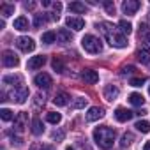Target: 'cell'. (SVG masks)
Listing matches in <instances>:
<instances>
[{"label": "cell", "mask_w": 150, "mask_h": 150, "mask_svg": "<svg viewBox=\"0 0 150 150\" xmlns=\"http://www.w3.org/2000/svg\"><path fill=\"white\" fill-rule=\"evenodd\" d=\"M57 41H58V42H62V44L71 42V32H69L67 28H60V30L57 32Z\"/></svg>", "instance_id": "18"}, {"label": "cell", "mask_w": 150, "mask_h": 150, "mask_svg": "<svg viewBox=\"0 0 150 150\" xmlns=\"http://www.w3.org/2000/svg\"><path fill=\"white\" fill-rule=\"evenodd\" d=\"M81 78H83V81H85V83L94 85V83H97V81H99V74H97V71L85 69V71L81 72Z\"/></svg>", "instance_id": "9"}, {"label": "cell", "mask_w": 150, "mask_h": 150, "mask_svg": "<svg viewBox=\"0 0 150 150\" xmlns=\"http://www.w3.org/2000/svg\"><path fill=\"white\" fill-rule=\"evenodd\" d=\"M41 41H42L44 44H53V42L57 41V34H55V32H44V34L41 35Z\"/></svg>", "instance_id": "24"}, {"label": "cell", "mask_w": 150, "mask_h": 150, "mask_svg": "<svg viewBox=\"0 0 150 150\" xmlns=\"http://www.w3.org/2000/svg\"><path fill=\"white\" fill-rule=\"evenodd\" d=\"M35 103H37V104H44V96L37 94V96H35Z\"/></svg>", "instance_id": "38"}, {"label": "cell", "mask_w": 150, "mask_h": 150, "mask_svg": "<svg viewBox=\"0 0 150 150\" xmlns=\"http://www.w3.org/2000/svg\"><path fill=\"white\" fill-rule=\"evenodd\" d=\"M118 94H120V90H118V87H115V85H106L104 87V99L106 101H115L117 97H118Z\"/></svg>", "instance_id": "12"}, {"label": "cell", "mask_w": 150, "mask_h": 150, "mask_svg": "<svg viewBox=\"0 0 150 150\" xmlns=\"http://www.w3.org/2000/svg\"><path fill=\"white\" fill-rule=\"evenodd\" d=\"M25 125H27V113H20V115L14 118V129H16L18 132H21V131L25 129Z\"/></svg>", "instance_id": "17"}, {"label": "cell", "mask_w": 150, "mask_h": 150, "mask_svg": "<svg viewBox=\"0 0 150 150\" xmlns=\"http://www.w3.org/2000/svg\"><path fill=\"white\" fill-rule=\"evenodd\" d=\"M65 150H74V148H72V146H67V148H65Z\"/></svg>", "instance_id": "45"}, {"label": "cell", "mask_w": 150, "mask_h": 150, "mask_svg": "<svg viewBox=\"0 0 150 150\" xmlns=\"http://www.w3.org/2000/svg\"><path fill=\"white\" fill-rule=\"evenodd\" d=\"M81 46H83V50H85L87 53H92V55L103 51V42H101V39L96 37V35H92V34H88V35H85V37L81 39Z\"/></svg>", "instance_id": "3"}, {"label": "cell", "mask_w": 150, "mask_h": 150, "mask_svg": "<svg viewBox=\"0 0 150 150\" xmlns=\"http://www.w3.org/2000/svg\"><path fill=\"white\" fill-rule=\"evenodd\" d=\"M51 65H53V69H55L57 72H64V64H62V60H60V58H53Z\"/></svg>", "instance_id": "32"}, {"label": "cell", "mask_w": 150, "mask_h": 150, "mask_svg": "<svg viewBox=\"0 0 150 150\" xmlns=\"http://www.w3.org/2000/svg\"><path fill=\"white\" fill-rule=\"evenodd\" d=\"M143 150H150V141H146V143L143 145Z\"/></svg>", "instance_id": "42"}, {"label": "cell", "mask_w": 150, "mask_h": 150, "mask_svg": "<svg viewBox=\"0 0 150 150\" xmlns=\"http://www.w3.org/2000/svg\"><path fill=\"white\" fill-rule=\"evenodd\" d=\"M148 14H150V13H148Z\"/></svg>", "instance_id": "47"}, {"label": "cell", "mask_w": 150, "mask_h": 150, "mask_svg": "<svg viewBox=\"0 0 150 150\" xmlns=\"http://www.w3.org/2000/svg\"><path fill=\"white\" fill-rule=\"evenodd\" d=\"M97 27H101V32H103L104 37L108 39L110 46H113V48H125V46H127L125 35H124V34H118V32L115 30V27H111L110 23H101V25H97Z\"/></svg>", "instance_id": "2"}, {"label": "cell", "mask_w": 150, "mask_h": 150, "mask_svg": "<svg viewBox=\"0 0 150 150\" xmlns=\"http://www.w3.org/2000/svg\"><path fill=\"white\" fill-rule=\"evenodd\" d=\"M85 104H87V99L85 97H76V99H74V103H72V108L80 110V108H85Z\"/></svg>", "instance_id": "31"}, {"label": "cell", "mask_w": 150, "mask_h": 150, "mask_svg": "<svg viewBox=\"0 0 150 150\" xmlns=\"http://www.w3.org/2000/svg\"><path fill=\"white\" fill-rule=\"evenodd\" d=\"M9 99L18 103V104H23L27 99H28V88L27 87H18L14 88L13 92H9Z\"/></svg>", "instance_id": "4"}, {"label": "cell", "mask_w": 150, "mask_h": 150, "mask_svg": "<svg viewBox=\"0 0 150 150\" xmlns=\"http://www.w3.org/2000/svg\"><path fill=\"white\" fill-rule=\"evenodd\" d=\"M134 115H139V117H143V115H146V110H138Z\"/></svg>", "instance_id": "40"}, {"label": "cell", "mask_w": 150, "mask_h": 150, "mask_svg": "<svg viewBox=\"0 0 150 150\" xmlns=\"http://www.w3.org/2000/svg\"><path fill=\"white\" fill-rule=\"evenodd\" d=\"M69 99H71V97H69V94H67V92H60V94H57V96H55L53 103H55L57 106H65V104L69 103Z\"/></svg>", "instance_id": "20"}, {"label": "cell", "mask_w": 150, "mask_h": 150, "mask_svg": "<svg viewBox=\"0 0 150 150\" xmlns=\"http://www.w3.org/2000/svg\"><path fill=\"white\" fill-rule=\"evenodd\" d=\"M32 132H34L35 136H39V134H42V132H44V125H42L41 118H37V117L32 120Z\"/></svg>", "instance_id": "21"}, {"label": "cell", "mask_w": 150, "mask_h": 150, "mask_svg": "<svg viewBox=\"0 0 150 150\" xmlns=\"http://www.w3.org/2000/svg\"><path fill=\"white\" fill-rule=\"evenodd\" d=\"M2 64H4L6 67H16V65L20 64V58L16 57V53H14V51L6 50V51L2 53Z\"/></svg>", "instance_id": "7"}, {"label": "cell", "mask_w": 150, "mask_h": 150, "mask_svg": "<svg viewBox=\"0 0 150 150\" xmlns=\"http://www.w3.org/2000/svg\"><path fill=\"white\" fill-rule=\"evenodd\" d=\"M39 150H53V148H51V146H48V145H41V146H39Z\"/></svg>", "instance_id": "41"}, {"label": "cell", "mask_w": 150, "mask_h": 150, "mask_svg": "<svg viewBox=\"0 0 150 150\" xmlns=\"http://www.w3.org/2000/svg\"><path fill=\"white\" fill-rule=\"evenodd\" d=\"M65 25H67L69 28H72V30L80 32V30H83V27H85V21H83L81 18H72V16H69V18L65 20Z\"/></svg>", "instance_id": "10"}, {"label": "cell", "mask_w": 150, "mask_h": 150, "mask_svg": "<svg viewBox=\"0 0 150 150\" xmlns=\"http://www.w3.org/2000/svg\"><path fill=\"white\" fill-rule=\"evenodd\" d=\"M132 141H134V136L131 132H124L122 134V139H120V145L122 146H129V145H132Z\"/></svg>", "instance_id": "27"}, {"label": "cell", "mask_w": 150, "mask_h": 150, "mask_svg": "<svg viewBox=\"0 0 150 150\" xmlns=\"http://www.w3.org/2000/svg\"><path fill=\"white\" fill-rule=\"evenodd\" d=\"M42 23H46V16H44V14H35V20H34V27H41Z\"/></svg>", "instance_id": "34"}, {"label": "cell", "mask_w": 150, "mask_h": 150, "mask_svg": "<svg viewBox=\"0 0 150 150\" xmlns=\"http://www.w3.org/2000/svg\"><path fill=\"white\" fill-rule=\"evenodd\" d=\"M44 64H46V57H44V55H37V57H32V58L28 60L27 67H28V69H39V67H42Z\"/></svg>", "instance_id": "15"}, {"label": "cell", "mask_w": 150, "mask_h": 150, "mask_svg": "<svg viewBox=\"0 0 150 150\" xmlns=\"http://www.w3.org/2000/svg\"><path fill=\"white\" fill-rule=\"evenodd\" d=\"M51 136H53V139H58V141H60V139H62V138H64V132H62V131H58V132H57V131H55V132H53V134H51Z\"/></svg>", "instance_id": "37"}, {"label": "cell", "mask_w": 150, "mask_h": 150, "mask_svg": "<svg viewBox=\"0 0 150 150\" xmlns=\"http://www.w3.org/2000/svg\"><path fill=\"white\" fill-rule=\"evenodd\" d=\"M146 41H148V42H150V32H148V34H146Z\"/></svg>", "instance_id": "44"}, {"label": "cell", "mask_w": 150, "mask_h": 150, "mask_svg": "<svg viewBox=\"0 0 150 150\" xmlns=\"http://www.w3.org/2000/svg\"><path fill=\"white\" fill-rule=\"evenodd\" d=\"M115 138H117L115 129H111V127H108V125H101V127H96V129H94V139H96V143H97L101 148H104V150H108V148L113 146Z\"/></svg>", "instance_id": "1"}, {"label": "cell", "mask_w": 150, "mask_h": 150, "mask_svg": "<svg viewBox=\"0 0 150 150\" xmlns=\"http://www.w3.org/2000/svg\"><path fill=\"white\" fill-rule=\"evenodd\" d=\"M136 58L141 62V64H150V50L148 48H139L138 51H136Z\"/></svg>", "instance_id": "16"}, {"label": "cell", "mask_w": 150, "mask_h": 150, "mask_svg": "<svg viewBox=\"0 0 150 150\" xmlns=\"http://www.w3.org/2000/svg\"><path fill=\"white\" fill-rule=\"evenodd\" d=\"M139 7H141V4L138 2V0H125V2L122 4V11H124L125 14H129V16L134 14Z\"/></svg>", "instance_id": "8"}, {"label": "cell", "mask_w": 150, "mask_h": 150, "mask_svg": "<svg viewBox=\"0 0 150 150\" xmlns=\"http://www.w3.org/2000/svg\"><path fill=\"white\" fill-rule=\"evenodd\" d=\"M4 85H14V88L18 87H23V78L20 76V74H7V76H4Z\"/></svg>", "instance_id": "11"}, {"label": "cell", "mask_w": 150, "mask_h": 150, "mask_svg": "<svg viewBox=\"0 0 150 150\" xmlns=\"http://www.w3.org/2000/svg\"><path fill=\"white\" fill-rule=\"evenodd\" d=\"M139 132H143V134H146V132H150V124L146 122V120H138L136 122V125H134Z\"/></svg>", "instance_id": "26"}, {"label": "cell", "mask_w": 150, "mask_h": 150, "mask_svg": "<svg viewBox=\"0 0 150 150\" xmlns=\"http://www.w3.org/2000/svg\"><path fill=\"white\" fill-rule=\"evenodd\" d=\"M148 94H150V88H148Z\"/></svg>", "instance_id": "46"}, {"label": "cell", "mask_w": 150, "mask_h": 150, "mask_svg": "<svg viewBox=\"0 0 150 150\" xmlns=\"http://www.w3.org/2000/svg\"><path fill=\"white\" fill-rule=\"evenodd\" d=\"M103 6H104V9H106V13H108V14H115V4L111 2V0H106Z\"/></svg>", "instance_id": "33"}, {"label": "cell", "mask_w": 150, "mask_h": 150, "mask_svg": "<svg viewBox=\"0 0 150 150\" xmlns=\"http://www.w3.org/2000/svg\"><path fill=\"white\" fill-rule=\"evenodd\" d=\"M14 28H16V30H21V32L28 30V20H27L25 16L16 18V20H14Z\"/></svg>", "instance_id": "19"}, {"label": "cell", "mask_w": 150, "mask_h": 150, "mask_svg": "<svg viewBox=\"0 0 150 150\" xmlns=\"http://www.w3.org/2000/svg\"><path fill=\"white\" fill-rule=\"evenodd\" d=\"M132 111H129V110H125V108H117L115 110V118L118 120V122H127V120H131L132 118Z\"/></svg>", "instance_id": "14"}, {"label": "cell", "mask_w": 150, "mask_h": 150, "mask_svg": "<svg viewBox=\"0 0 150 150\" xmlns=\"http://www.w3.org/2000/svg\"><path fill=\"white\" fill-rule=\"evenodd\" d=\"M0 13H2V16H11L13 13H14V6H11V4H2L0 6Z\"/></svg>", "instance_id": "28"}, {"label": "cell", "mask_w": 150, "mask_h": 150, "mask_svg": "<svg viewBox=\"0 0 150 150\" xmlns=\"http://www.w3.org/2000/svg\"><path fill=\"white\" fill-rule=\"evenodd\" d=\"M46 120H48L50 124H58V122L62 120V115H60V113H55V111H50V113L46 115Z\"/></svg>", "instance_id": "30"}, {"label": "cell", "mask_w": 150, "mask_h": 150, "mask_svg": "<svg viewBox=\"0 0 150 150\" xmlns=\"http://www.w3.org/2000/svg\"><path fill=\"white\" fill-rule=\"evenodd\" d=\"M129 103H131V104H134V106H143L145 97H143L141 94L134 92V94H131V96H129Z\"/></svg>", "instance_id": "22"}, {"label": "cell", "mask_w": 150, "mask_h": 150, "mask_svg": "<svg viewBox=\"0 0 150 150\" xmlns=\"http://www.w3.org/2000/svg\"><path fill=\"white\" fill-rule=\"evenodd\" d=\"M34 7H35V2H25V9H30L32 11Z\"/></svg>", "instance_id": "39"}, {"label": "cell", "mask_w": 150, "mask_h": 150, "mask_svg": "<svg viewBox=\"0 0 150 150\" xmlns=\"http://www.w3.org/2000/svg\"><path fill=\"white\" fill-rule=\"evenodd\" d=\"M69 11H72V13H85L87 6L81 4V2H71L69 4Z\"/></svg>", "instance_id": "23"}, {"label": "cell", "mask_w": 150, "mask_h": 150, "mask_svg": "<svg viewBox=\"0 0 150 150\" xmlns=\"http://www.w3.org/2000/svg\"><path fill=\"white\" fill-rule=\"evenodd\" d=\"M42 6H46V7H48V6H51V2H50V0H42Z\"/></svg>", "instance_id": "43"}, {"label": "cell", "mask_w": 150, "mask_h": 150, "mask_svg": "<svg viewBox=\"0 0 150 150\" xmlns=\"http://www.w3.org/2000/svg\"><path fill=\"white\" fill-rule=\"evenodd\" d=\"M134 72V67L132 65H124L122 67V74H124V76H125V74H132Z\"/></svg>", "instance_id": "36"}, {"label": "cell", "mask_w": 150, "mask_h": 150, "mask_svg": "<svg viewBox=\"0 0 150 150\" xmlns=\"http://www.w3.org/2000/svg\"><path fill=\"white\" fill-rule=\"evenodd\" d=\"M143 83H145V78H132L131 80V85L132 87H141Z\"/></svg>", "instance_id": "35"}, {"label": "cell", "mask_w": 150, "mask_h": 150, "mask_svg": "<svg viewBox=\"0 0 150 150\" xmlns=\"http://www.w3.org/2000/svg\"><path fill=\"white\" fill-rule=\"evenodd\" d=\"M34 83H35L39 88H44V90H48V88L53 85V80H51V76H50V74H46V72H41V74H37V76L34 78Z\"/></svg>", "instance_id": "5"}, {"label": "cell", "mask_w": 150, "mask_h": 150, "mask_svg": "<svg viewBox=\"0 0 150 150\" xmlns=\"http://www.w3.org/2000/svg\"><path fill=\"white\" fill-rule=\"evenodd\" d=\"M103 115H104V110H103V108L92 106V108L88 110V113H87V120H88V122H96V120L103 118Z\"/></svg>", "instance_id": "13"}, {"label": "cell", "mask_w": 150, "mask_h": 150, "mask_svg": "<svg viewBox=\"0 0 150 150\" xmlns=\"http://www.w3.org/2000/svg\"><path fill=\"white\" fill-rule=\"evenodd\" d=\"M16 46H18L21 51H25V53H30V51L35 50V42H34V39H30V37H18V39H16Z\"/></svg>", "instance_id": "6"}, {"label": "cell", "mask_w": 150, "mask_h": 150, "mask_svg": "<svg viewBox=\"0 0 150 150\" xmlns=\"http://www.w3.org/2000/svg\"><path fill=\"white\" fill-rule=\"evenodd\" d=\"M0 117H2V120H6V122H9V120H14L16 117H14V113L11 111V110H7V108H2L0 110Z\"/></svg>", "instance_id": "29"}, {"label": "cell", "mask_w": 150, "mask_h": 150, "mask_svg": "<svg viewBox=\"0 0 150 150\" xmlns=\"http://www.w3.org/2000/svg\"><path fill=\"white\" fill-rule=\"evenodd\" d=\"M118 28H120L122 34H127V35L132 32V25H131L129 21H125V20H120V21H118Z\"/></svg>", "instance_id": "25"}]
</instances>
